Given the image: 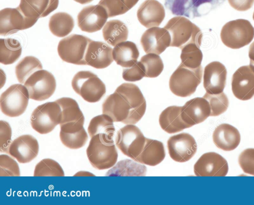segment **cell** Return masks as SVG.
<instances>
[{"mask_svg": "<svg viewBox=\"0 0 254 205\" xmlns=\"http://www.w3.org/2000/svg\"><path fill=\"white\" fill-rule=\"evenodd\" d=\"M145 99L139 87L134 84L124 83L109 95L102 104V113L114 122L135 124L146 111Z\"/></svg>", "mask_w": 254, "mask_h": 205, "instance_id": "cell-1", "label": "cell"}, {"mask_svg": "<svg viewBox=\"0 0 254 205\" xmlns=\"http://www.w3.org/2000/svg\"><path fill=\"white\" fill-rule=\"evenodd\" d=\"M113 137L103 133L91 137L86 154L94 168L105 170L112 167L116 163L118 152Z\"/></svg>", "mask_w": 254, "mask_h": 205, "instance_id": "cell-2", "label": "cell"}, {"mask_svg": "<svg viewBox=\"0 0 254 205\" xmlns=\"http://www.w3.org/2000/svg\"><path fill=\"white\" fill-rule=\"evenodd\" d=\"M170 34V46L183 48L187 45L194 43L200 46L202 33L200 28L184 16L170 19L164 27Z\"/></svg>", "mask_w": 254, "mask_h": 205, "instance_id": "cell-3", "label": "cell"}, {"mask_svg": "<svg viewBox=\"0 0 254 205\" xmlns=\"http://www.w3.org/2000/svg\"><path fill=\"white\" fill-rule=\"evenodd\" d=\"M202 76V68H190L182 63L172 74L169 79L171 92L179 97H186L194 93L200 83Z\"/></svg>", "mask_w": 254, "mask_h": 205, "instance_id": "cell-4", "label": "cell"}, {"mask_svg": "<svg viewBox=\"0 0 254 205\" xmlns=\"http://www.w3.org/2000/svg\"><path fill=\"white\" fill-rule=\"evenodd\" d=\"M220 37L227 47L238 49L248 45L254 38V27L245 19L230 21L222 28Z\"/></svg>", "mask_w": 254, "mask_h": 205, "instance_id": "cell-5", "label": "cell"}, {"mask_svg": "<svg viewBox=\"0 0 254 205\" xmlns=\"http://www.w3.org/2000/svg\"><path fill=\"white\" fill-rule=\"evenodd\" d=\"M71 86L77 94L90 103L98 102L106 91L103 82L90 71L77 72L72 79Z\"/></svg>", "mask_w": 254, "mask_h": 205, "instance_id": "cell-6", "label": "cell"}, {"mask_svg": "<svg viewBox=\"0 0 254 205\" xmlns=\"http://www.w3.org/2000/svg\"><path fill=\"white\" fill-rule=\"evenodd\" d=\"M61 119L62 110L60 105L56 101L47 102L34 110L31 116V125L38 133L46 134L60 124Z\"/></svg>", "mask_w": 254, "mask_h": 205, "instance_id": "cell-7", "label": "cell"}, {"mask_svg": "<svg viewBox=\"0 0 254 205\" xmlns=\"http://www.w3.org/2000/svg\"><path fill=\"white\" fill-rule=\"evenodd\" d=\"M29 98L28 91L25 85H11L1 94V111L8 117L19 116L25 111Z\"/></svg>", "mask_w": 254, "mask_h": 205, "instance_id": "cell-8", "label": "cell"}, {"mask_svg": "<svg viewBox=\"0 0 254 205\" xmlns=\"http://www.w3.org/2000/svg\"><path fill=\"white\" fill-rule=\"evenodd\" d=\"M90 40V39L81 35H69L59 42L58 54L61 59L66 63L86 65L85 55Z\"/></svg>", "mask_w": 254, "mask_h": 205, "instance_id": "cell-9", "label": "cell"}, {"mask_svg": "<svg viewBox=\"0 0 254 205\" xmlns=\"http://www.w3.org/2000/svg\"><path fill=\"white\" fill-rule=\"evenodd\" d=\"M146 138L137 127L127 124L117 132L115 141L123 154L134 160L142 152Z\"/></svg>", "mask_w": 254, "mask_h": 205, "instance_id": "cell-10", "label": "cell"}, {"mask_svg": "<svg viewBox=\"0 0 254 205\" xmlns=\"http://www.w3.org/2000/svg\"><path fill=\"white\" fill-rule=\"evenodd\" d=\"M24 84L28 91L30 99L36 101H43L49 98L56 88L54 76L50 72L43 69L34 72Z\"/></svg>", "mask_w": 254, "mask_h": 205, "instance_id": "cell-11", "label": "cell"}, {"mask_svg": "<svg viewBox=\"0 0 254 205\" xmlns=\"http://www.w3.org/2000/svg\"><path fill=\"white\" fill-rule=\"evenodd\" d=\"M62 110L61 132L71 133L82 130L84 117L77 102L69 97H62L56 101Z\"/></svg>", "mask_w": 254, "mask_h": 205, "instance_id": "cell-12", "label": "cell"}, {"mask_svg": "<svg viewBox=\"0 0 254 205\" xmlns=\"http://www.w3.org/2000/svg\"><path fill=\"white\" fill-rule=\"evenodd\" d=\"M38 19L26 17L18 8H5L0 11V34L7 36L33 26Z\"/></svg>", "mask_w": 254, "mask_h": 205, "instance_id": "cell-13", "label": "cell"}, {"mask_svg": "<svg viewBox=\"0 0 254 205\" xmlns=\"http://www.w3.org/2000/svg\"><path fill=\"white\" fill-rule=\"evenodd\" d=\"M167 147L171 158L178 162L189 161L197 150L194 138L186 133L171 137L167 141Z\"/></svg>", "mask_w": 254, "mask_h": 205, "instance_id": "cell-14", "label": "cell"}, {"mask_svg": "<svg viewBox=\"0 0 254 205\" xmlns=\"http://www.w3.org/2000/svg\"><path fill=\"white\" fill-rule=\"evenodd\" d=\"M197 176H225L228 171L226 160L220 154L209 152L202 154L194 165Z\"/></svg>", "mask_w": 254, "mask_h": 205, "instance_id": "cell-15", "label": "cell"}, {"mask_svg": "<svg viewBox=\"0 0 254 205\" xmlns=\"http://www.w3.org/2000/svg\"><path fill=\"white\" fill-rule=\"evenodd\" d=\"M108 15L101 5H91L84 7L77 15V24L84 32L93 33L100 30L105 25Z\"/></svg>", "mask_w": 254, "mask_h": 205, "instance_id": "cell-16", "label": "cell"}, {"mask_svg": "<svg viewBox=\"0 0 254 205\" xmlns=\"http://www.w3.org/2000/svg\"><path fill=\"white\" fill-rule=\"evenodd\" d=\"M231 86L234 95L240 100H250L254 96V72L250 66L237 69L233 74Z\"/></svg>", "mask_w": 254, "mask_h": 205, "instance_id": "cell-17", "label": "cell"}, {"mask_svg": "<svg viewBox=\"0 0 254 205\" xmlns=\"http://www.w3.org/2000/svg\"><path fill=\"white\" fill-rule=\"evenodd\" d=\"M37 140L30 135H22L10 143L7 153L15 158L20 163L30 162L39 152Z\"/></svg>", "mask_w": 254, "mask_h": 205, "instance_id": "cell-18", "label": "cell"}, {"mask_svg": "<svg viewBox=\"0 0 254 205\" xmlns=\"http://www.w3.org/2000/svg\"><path fill=\"white\" fill-rule=\"evenodd\" d=\"M171 37L164 28L153 27L146 30L141 36L140 43L144 52L160 55L170 46Z\"/></svg>", "mask_w": 254, "mask_h": 205, "instance_id": "cell-19", "label": "cell"}, {"mask_svg": "<svg viewBox=\"0 0 254 205\" xmlns=\"http://www.w3.org/2000/svg\"><path fill=\"white\" fill-rule=\"evenodd\" d=\"M227 69L225 66L218 61L207 65L204 69L203 87L206 92L217 94L223 92L227 79Z\"/></svg>", "mask_w": 254, "mask_h": 205, "instance_id": "cell-20", "label": "cell"}, {"mask_svg": "<svg viewBox=\"0 0 254 205\" xmlns=\"http://www.w3.org/2000/svg\"><path fill=\"white\" fill-rule=\"evenodd\" d=\"M210 114L209 103L204 97L193 98L182 106V118L189 128L202 123Z\"/></svg>", "mask_w": 254, "mask_h": 205, "instance_id": "cell-21", "label": "cell"}, {"mask_svg": "<svg viewBox=\"0 0 254 205\" xmlns=\"http://www.w3.org/2000/svg\"><path fill=\"white\" fill-rule=\"evenodd\" d=\"M86 65L97 69L108 67L113 62V49L107 44L91 40L85 58Z\"/></svg>", "mask_w": 254, "mask_h": 205, "instance_id": "cell-22", "label": "cell"}, {"mask_svg": "<svg viewBox=\"0 0 254 205\" xmlns=\"http://www.w3.org/2000/svg\"><path fill=\"white\" fill-rule=\"evenodd\" d=\"M165 16L164 6L156 0H145L137 11L138 21L147 28L159 26Z\"/></svg>", "mask_w": 254, "mask_h": 205, "instance_id": "cell-23", "label": "cell"}, {"mask_svg": "<svg viewBox=\"0 0 254 205\" xmlns=\"http://www.w3.org/2000/svg\"><path fill=\"white\" fill-rule=\"evenodd\" d=\"M213 141L215 145L224 151H231L239 145L241 136L239 131L228 124H222L213 132Z\"/></svg>", "mask_w": 254, "mask_h": 205, "instance_id": "cell-24", "label": "cell"}, {"mask_svg": "<svg viewBox=\"0 0 254 205\" xmlns=\"http://www.w3.org/2000/svg\"><path fill=\"white\" fill-rule=\"evenodd\" d=\"M59 0H20L17 7L27 17H44L57 8Z\"/></svg>", "mask_w": 254, "mask_h": 205, "instance_id": "cell-25", "label": "cell"}, {"mask_svg": "<svg viewBox=\"0 0 254 205\" xmlns=\"http://www.w3.org/2000/svg\"><path fill=\"white\" fill-rule=\"evenodd\" d=\"M182 106H171L160 114L159 123L161 128L169 134H173L189 128L181 116Z\"/></svg>", "mask_w": 254, "mask_h": 205, "instance_id": "cell-26", "label": "cell"}, {"mask_svg": "<svg viewBox=\"0 0 254 205\" xmlns=\"http://www.w3.org/2000/svg\"><path fill=\"white\" fill-rule=\"evenodd\" d=\"M165 157V151L163 143L157 140L146 138L142 152L134 161L154 166L160 163Z\"/></svg>", "mask_w": 254, "mask_h": 205, "instance_id": "cell-27", "label": "cell"}, {"mask_svg": "<svg viewBox=\"0 0 254 205\" xmlns=\"http://www.w3.org/2000/svg\"><path fill=\"white\" fill-rule=\"evenodd\" d=\"M139 52L136 44L124 41L116 45L113 49V57L116 63L124 68H130L137 62Z\"/></svg>", "mask_w": 254, "mask_h": 205, "instance_id": "cell-28", "label": "cell"}, {"mask_svg": "<svg viewBox=\"0 0 254 205\" xmlns=\"http://www.w3.org/2000/svg\"><path fill=\"white\" fill-rule=\"evenodd\" d=\"M102 33L104 39L109 44L115 47L118 44L127 40L128 31L123 22L114 19L106 23Z\"/></svg>", "mask_w": 254, "mask_h": 205, "instance_id": "cell-29", "label": "cell"}, {"mask_svg": "<svg viewBox=\"0 0 254 205\" xmlns=\"http://www.w3.org/2000/svg\"><path fill=\"white\" fill-rule=\"evenodd\" d=\"M74 25L73 17L68 13L57 12L50 18L49 27L50 31L58 37H64L72 30Z\"/></svg>", "mask_w": 254, "mask_h": 205, "instance_id": "cell-30", "label": "cell"}, {"mask_svg": "<svg viewBox=\"0 0 254 205\" xmlns=\"http://www.w3.org/2000/svg\"><path fill=\"white\" fill-rule=\"evenodd\" d=\"M22 47L20 42L14 39H0V62L8 65L14 63L21 55Z\"/></svg>", "mask_w": 254, "mask_h": 205, "instance_id": "cell-31", "label": "cell"}, {"mask_svg": "<svg viewBox=\"0 0 254 205\" xmlns=\"http://www.w3.org/2000/svg\"><path fill=\"white\" fill-rule=\"evenodd\" d=\"M43 69L40 60L33 56H26L15 67V74L18 81L24 83L34 72Z\"/></svg>", "mask_w": 254, "mask_h": 205, "instance_id": "cell-32", "label": "cell"}, {"mask_svg": "<svg viewBox=\"0 0 254 205\" xmlns=\"http://www.w3.org/2000/svg\"><path fill=\"white\" fill-rule=\"evenodd\" d=\"M112 119L103 114L93 118L88 127V132L90 137L99 134H106L114 137L115 129Z\"/></svg>", "mask_w": 254, "mask_h": 205, "instance_id": "cell-33", "label": "cell"}, {"mask_svg": "<svg viewBox=\"0 0 254 205\" xmlns=\"http://www.w3.org/2000/svg\"><path fill=\"white\" fill-rule=\"evenodd\" d=\"M199 48L196 44L190 43L182 48L180 56L182 63L190 68L201 66L203 55Z\"/></svg>", "mask_w": 254, "mask_h": 205, "instance_id": "cell-34", "label": "cell"}, {"mask_svg": "<svg viewBox=\"0 0 254 205\" xmlns=\"http://www.w3.org/2000/svg\"><path fill=\"white\" fill-rule=\"evenodd\" d=\"M139 0H100L98 4L106 10L108 17L123 14L133 7Z\"/></svg>", "mask_w": 254, "mask_h": 205, "instance_id": "cell-35", "label": "cell"}, {"mask_svg": "<svg viewBox=\"0 0 254 205\" xmlns=\"http://www.w3.org/2000/svg\"><path fill=\"white\" fill-rule=\"evenodd\" d=\"M140 62L144 68L145 77L154 78L159 76L164 68L160 57L156 54L149 53L141 57Z\"/></svg>", "mask_w": 254, "mask_h": 205, "instance_id": "cell-36", "label": "cell"}, {"mask_svg": "<svg viewBox=\"0 0 254 205\" xmlns=\"http://www.w3.org/2000/svg\"><path fill=\"white\" fill-rule=\"evenodd\" d=\"M34 176H64V170L55 160L46 158L42 159L36 165Z\"/></svg>", "mask_w": 254, "mask_h": 205, "instance_id": "cell-37", "label": "cell"}, {"mask_svg": "<svg viewBox=\"0 0 254 205\" xmlns=\"http://www.w3.org/2000/svg\"><path fill=\"white\" fill-rule=\"evenodd\" d=\"M60 137L63 144L70 149H78L83 147L88 139V136L84 128L75 132H60Z\"/></svg>", "mask_w": 254, "mask_h": 205, "instance_id": "cell-38", "label": "cell"}, {"mask_svg": "<svg viewBox=\"0 0 254 205\" xmlns=\"http://www.w3.org/2000/svg\"><path fill=\"white\" fill-rule=\"evenodd\" d=\"M203 97L209 103L211 109L210 116H219L228 109L229 100L223 92L217 94H210L206 92Z\"/></svg>", "mask_w": 254, "mask_h": 205, "instance_id": "cell-39", "label": "cell"}, {"mask_svg": "<svg viewBox=\"0 0 254 205\" xmlns=\"http://www.w3.org/2000/svg\"><path fill=\"white\" fill-rule=\"evenodd\" d=\"M20 170L17 162L7 155H0V176H20Z\"/></svg>", "mask_w": 254, "mask_h": 205, "instance_id": "cell-40", "label": "cell"}, {"mask_svg": "<svg viewBox=\"0 0 254 205\" xmlns=\"http://www.w3.org/2000/svg\"><path fill=\"white\" fill-rule=\"evenodd\" d=\"M238 162L245 173L254 176V148H249L242 151L239 156Z\"/></svg>", "mask_w": 254, "mask_h": 205, "instance_id": "cell-41", "label": "cell"}, {"mask_svg": "<svg viewBox=\"0 0 254 205\" xmlns=\"http://www.w3.org/2000/svg\"><path fill=\"white\" fill-rule=\"evenodd\" d=\"M122 76L126 81H139L145 76L144 66L140 61L137 62L130 68L123 69Z\"/></svg>", "mask_w": 254, "mask_h": 205, "instance_id": "cell-42", "label": "cell"}, {"mask_svg": "<svg viewBox=\"0 0 254 205\" xmlns=\"http://www.w3.org/2000/svg\"><path fill=\"white\" fill-rule=\"evenodd\" d=\"M0 152L7 153L11 142V129L8 123L0 121Z\"/></svg>", "mask_w": 254, "mask_h": 205, "instance_id": "cell-43", "label": "cell"}, {"mask_svg": "<svg viewBox=\"0 0 254 205\" xmlns=\"http://www.w3.org/2000/svg\"><path fill=\"white\" fill-rule=\"evenodd\" d=\"M249 57L250 60V67L254 72V42H253L249 47Z\"/></svg>", "mask_w": 254, "mask_h": 205, "instance_id": "cell-44", "label": "cell"}, {"mask_svg": "<svg viewBox=\"0 0 254 205\" xmlns=\"http://www.w3.org/2000/svg\"><path fill=\"white\" fill-rule=\"evenodd\" d=\"M74 0L77 2L80 3V4H84L88 3L90 2H91L92 1H93V0Z\"/></svg>", "mask_w": 254, "mask_h": 205, "instance_id": "cell-45", "label": "cell"}, {"mask_svg": "<svg viewBox=\"0 0 254 205\" xmlns=\"http://www.w3.org/2000/svg\"><path fill=\"white\" fill-rule=\"evenodd\" d=\"M253 19H254V13H253Z\"/></svg>", "mask_w": 254, "mask_h": 205, "instance_id": "cell-46", "label": "cell"}]
</instances>
